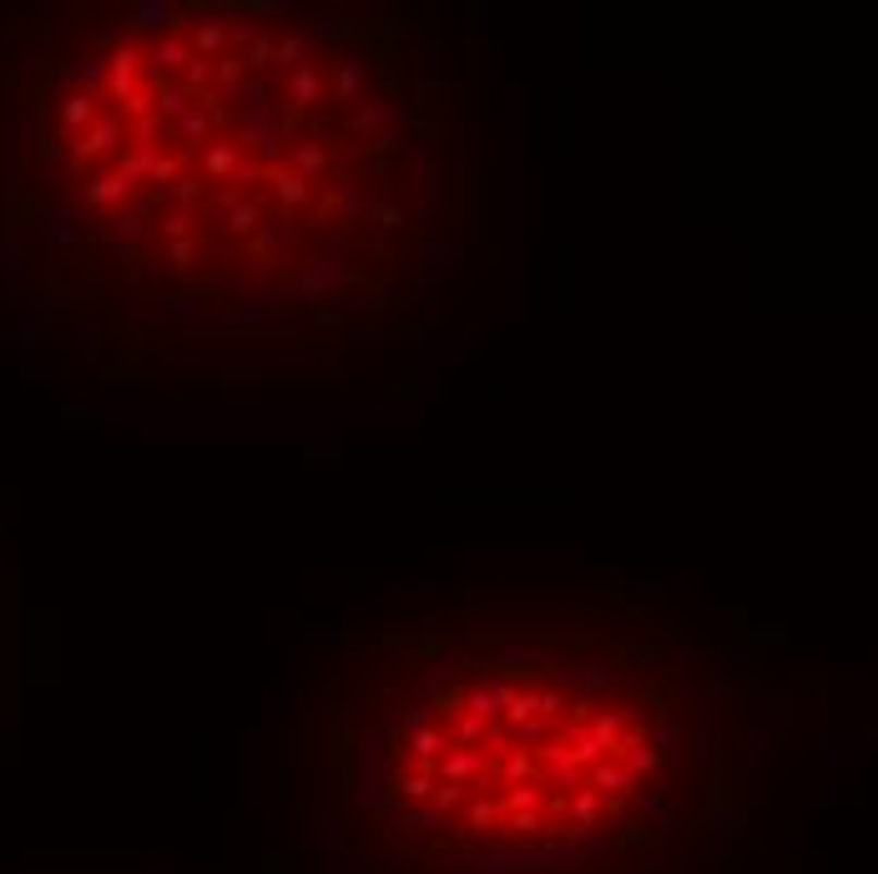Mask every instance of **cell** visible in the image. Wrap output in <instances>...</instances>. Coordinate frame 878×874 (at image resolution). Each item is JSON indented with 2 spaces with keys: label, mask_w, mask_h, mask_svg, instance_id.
Wrapping results in <instances>:
<instances>
[{
  "label": "cell",
  "mask_w": 878,
  "mask_h": 874,
  "mask_svg": "<svg viewBox=\"0 0 878 874\" xmlns=\"http://www.w3.org/2000/svg\"><path fill=\"white\" fill-rule=\"evenodd\" d=\"M429 122L364 21L111 5L0 46V243L132 333L349 319L425 243Z\"/></svg>",
  "instance_id": "1"
},
{
  "label": "cell",
  "mask_w": 878,
  "mask_h": 874,
  "mask_svg": "<svg viewBox=\"0 0 878 874\" xmlns=\"http://www.w3.org/2000/svg\"><path fill=\"white\" fill-rule=\"evenodd\" d=\"M692 793L657 697L525 642L399 667L333 774L354 874H621L686 829Z\"/></svg>",
  "instance_id": "2"
}]
</instances>
